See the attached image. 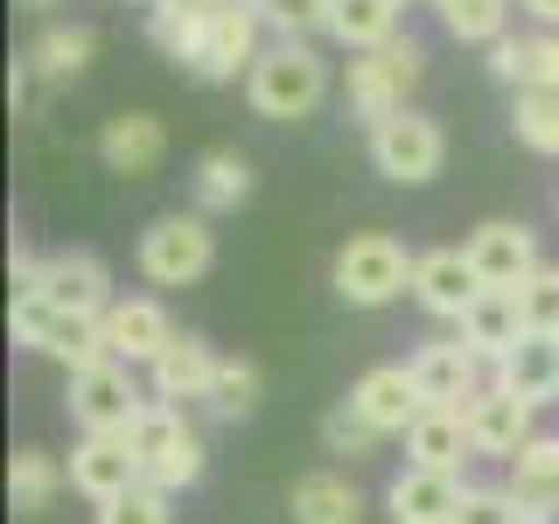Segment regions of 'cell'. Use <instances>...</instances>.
<instances>
[{"label":"cell","instance_id":"cell-16","mask_svg":"<svg viewBox=\"0 0 559 524\" xmlns=\"http://www.w3.org/2000/svg\"><path fill=\"white\" fill-rule=\"evenodd\" d=\"M349 406L371 419L378 433H399V441H406V427L427 413L419 406V384H413V364H371V371L349 384Z\"/></svg>","mask_w":559,"mask_h":524},{"label":"cell","instance_id":"cell-34","mask_svg":"<svg viewBox=\"0 0 559 524\" xmlns=\"http://www.w3.org/2000/svg\"><path fill=\"white\" fill-rule=\"evenodd\" d=\"M518 308H524V329H532V336H559V266H538L524 279Z\"/></svg>","mask_w":559,"mask_h":524},{"label":"cell","instance_id":"cell-1","mask_svg":"<svg viewBox=\"0 0 559 524\" xmlns=\"http://www.w3.org/2000/svg\"><path fill=\"white\" fill-rule=\"evenodd\" d=\"M127 448H133V462H140V483H154V489H189V483H203V433L182 419V406H162V398H147V413L127 427Z\"/></svg>","mask_w":559,"mask_h":524},{"label":"cell","instance_id":"cell-9","mask_svg":"<svg viewBox=\"0 0 559 524\" xmlns=\"http://www.w3.org/2000/svg\"><path fill=\"white\" fill-rule=\"evenodd\" d=\"M462 252H468V266H476V279L489 294H518L524 279L546 266V259H538V231H532V224H511V217L476 224Z\"/></svg>","mask_w":559,"mask_h":524},{"label":"cell","instance_id":"cell-22","mask_svg":"<svg viewBox=\"0 0 559 524\" xmlns=\"http://www.w3.org/2000/svg\"><path fill=\"white\" fill-rule=\"evenodd\" d=\"M476 454L462 413H419L406 427V468H433V476H462V462Z\"/></svg>","mask_w":559,"mask_h":524},{"label":"cell","instance_id":"cell-13","mask_svg":"<svg viewBox=\"0 0 559 524\" xmlns=\"http://www.w3.org/2000/svg\"><path fill=\"white\" fill-rule=\"evenodd\" d=\"M476 294H483V279H476V266H468L462 245H433V252H419V266H413V301L427 308V314L462 322V314L476 308Z\"/></svg>","mask_w":559,"mask_h":524},{"label":"cell","instance_id":"cell-12","mask_svg":"<svg viewBox=\"0 0 559 524\" xmlns=\"http://www.w3.org/2000/svg\"><path fill=\"white\" fill-rule=\"evenodd\" d=\"M35 294L63 314H105L112 308V273H105L98 252H49L43 273H35Z\"/></svg>","mask_w":559,"mask_h":524},{"label":"cell","instance_id":"cell-37","mask_svg":"<svg viewBox=\"0 0 559 524\" xmlns=\"http://www.w3.org/2000/svg\"><path fill=\"white\" fill-rule=\"evenodd\" d=\"M57 314H63V308H49L35 287H22V294L8 301V329H14V343H22V349H43V343H49V322H57Z\"/></svg>","mask_w":559,"mask_h":524},{"label":"cell","instance_id":"cell-11","mask_svg":"<svg viewBox=\"0 0 559 524\" xmlns=\"http://www.w3.org/2000/svg\"><path fill=\"white\" fill-rule=\"evenodd\" d=\"M217 371H224V357L203 336H189V329H182V336L147 364V398H162V406H189V398H203V406H210Z\"/></svg>","mask_w":559,"mask_h":524},{"label":"cell","instance_id":"cell-43","mask_svg":"<svg viewBox=\"0 0 559 524\" xmlns=\"http://www.w3.org/2000/svg\"><path fill=\"white\" fill-rule=\"evenodd\" d=\"M231 8H252V14H266V8H273V0H231Z\"/></svg>","mask_w":559,"mask_h":524},{"label":"cell","instance_id":"cell-14","mask_svg":"<svg viewBox=\"0 0 559 524\" xmlns=\"http://www.w3.org/2000/svg\"><path fill=\"white\" fill-rule=\"evenodd\" d=\"M63 468H70V489L92 497V503H112V497H127V489L140 483V462H133L127 433H84Z\"/></svg>","mask_w":559,"mask_h":524},{"label":"cell","instance_id":"cell-27","mask_svg":"<svg viewBox=\"0 0 559 524\" xmlns=\"http://www.w3.org/2000/svg\"><path fill=\"white\" fill-rule=\"evenodd\" d=\"M92 49H98V35L84 28V22H49L28 43V63H35V78H43V84H70L84 63H92Z\"/></svg>","mask_w":559,"mask_h":524},{"label":"cell","instance_id":"cell-31","mask_svg":"<svg viewBox=\"0 0 559 524\" xmlns=\"http://www.w3.org/2000/svg\"><path fill=\"white\" fill-rule=\"evenodd\" d=\"M259 384H266V378H259L252 357H224L217 392H210V413H217V419H245V413L259 406Z\"/></svg>","mask_w":559,"mask_h":524},{"label":"cell","instance_id":"cell-45","mask_svg":"<svg viewBox=\"0 0 559 524\" xmlns=\"http://www.w3.org/2000/svg\"><path fill=\"white\" fill-rule=\"evenodd\" d=\"M399 8H406V0H399Z\"/></svg>","mask_w":559,"mask_h":524},{"label":"cell","instance_id":"cell-17","mask_svg":"<svg viewBox=\"0 0 559 524\" xmlns=\"http://www.w3.org/2000/svg\"><path fill=\"white\" fill-rule=\"evenodd\" d=\"M175 336H182V329H175L168 308L147 301V294H133V301H112V308H105V349H112L119 364H154Z\"/></svg>","mask_w":559,"mask_h":524},{"label":"cell","instance_id":"cell-4","mask_svg":"<svg viewBox=\"0 0 559 524\" xmlns=\"http://www.w3.org/2000/svg\"><path fill=\"white\" fill-rule=\"evenodd\" d=\"M419 70H427V49H419L413 35H399V43H384V49H364V57H349L343 105L364 127H378V119L406 112V92L419 84Z\"/></svg>","mask_w":559,"mask_h":524},{"label":"cell","instance_id":"cell-39","mask_svg":"<svg viewBox=\"0 0 559 524\" xmlns=\"http://www.w3.org/2000/svg\"><path fill=\"white\" fill-rule=\"evenodd\" d=\"M538 84H546V92H559V28L538 35Z\"/></svg>","mask_w":559,"mask_h":524},{"label":"cell","instance_id":"cell-3","mask_svg":"<svg viewBox=\"0 0 559 524\" xmlns=\"http://www.w3.org/2000/svg\"><path fill=\"white\" fill-rule=\"evenodd\" d=\"M413 266H419V252H406L392 231H357L336 252L329 279H336V294L349 308H384L399 294H413Z\"/></svg>","mask_w":559,"mask_h":524},{"label":"cell","instance_id":"cell-28","mask_svg":"<svg viewBox=\"0 0 559 524\" xmlns=\"http://www.w3.org/2000/svg\"><path fill=\"white\" fill-rule=\"evenodd\" d=\"M245 196H252V162L238 147H210L197 162V210L217 217V210H238Z\"/></svg>","mask_w":559,"mask_h":524},{"label":"cell","instance_id":"cell-10","mask_svg":"<svg viewBox=\"0 0 559 524\" xmlns=\"http://www.w3.org/2000/svg\"><path fill=\"white\" fill-rule=\"evenodd\" d=\"M406 364H413V384H419V406H427V413H462L468 398L483 392V357L462 336L413 349Z\"/></svg>","mask_w":559,"mask_h":524},{"label":"cell","instance_id":"cell-23","mask_svg":"<svg viewBox=\"0 0 559 524\" xmlns=\"http://www.w3.org/2000/svg\"><path fill=\"white\" fill-rule=\"evenodd\" d=\"M497 392L524 398V406H546V398H559V336H524L511 357L497 364Z\"/></svg>","mask_w":559,"mask_h":524},{"label":"cell","instance_id":"cell-5","mask_svg":"<svg viewBox=\"0 0 559 524\" xmlns=\"http://www.w3.org/2000/svg\"><path fill=\"white\" fill-rule=\"evenodd\" d=\"M217 259V231H210L203 210H175V217H154L140 231V273L154 287H197Z\"/></svg>","mask_w":559,"mask_h":524},{"label":"cell","instance_id":"cell-41","mask_svg":"<svg viewBox=\"0 0 559 524\" xmlns=\"http://www.w3.org/2000/svg\"><path fill=\"white\" fill-rule=\"evenodd\" d=\"M524 14H532V22H546V28H559V0H518Z\"/></svg>","mask_w":559,"mask_h":524},{"label":"cell","instance_id":"cell-42","mask_svg":"<svg viewBox=\"0 0 559 524\" xmlns=\"http://www.w3.org/2000/svg\"><path fill=\"white\" fill-rule=\"evenodd\" d=\"M154 8H168V14H210V8H224V0H154Z\"/></svg>","mask_w":559,"mask_h":524},{"label":"cell","instance_id":"cell-15","mask_svg":"<svg viewBox=\"0 0 559 524\" xmlns=\"http://www.w3.org/2000/svg\"><path fill=\"white\" fill-rule=\"evenodd\" d=\"M532 413H538V406H524V398L497 392V384H483V392L462 406L476 454H497V462H518V454H524V441L538 433V427H532Z\"/></svg>","mask_w":559,"mask_h":524},{"label":"cell","instance_id":"cell-30","mask_svg":"<svg viewBox=\"0 0 559 524\" xmlns=\"http://www.w3.org/2000/svg\"><path fill=\"white\" fill-rule=\"evenodd\" d=\"M511 133H518L532 154H559V92H546V84L518 92V98H511Z\"/></svg>","mask_w":559,"mask_h":524},{"label":"cell","instance_id":"cell-2","mask_svg":"<svg viewBox=\"0 0 559 524\" xmlns=\"http://www.w3.org/2000/svg\"><path fill=\"white\" fill-rule=\"evenodd\" d=\"M245 98H252L259 119H280V127L308 119L329 98V63L308 43H273V49H259L252 78H245Z\"/></svg>","mask_w":559,"mask_h":524},{"label":"cell","instance_id":"cell-46","mask_svg":"<svg viewBox=\"0 0 559 524\" xmlns=\"http://www.w3.org/2000/svg\"><path fill=\"white\" fill-rule=\"evenodd\" d=\"M147 8H154V0H147Z\"/></svg>","mask_w":559,"mask_h":524},{"label":"cell","instance_id":"cell-7","mask_svg":"<svg viewBox=\"0 0 559 524\" xmlns=\"http://www.w3.org/2000/svg\"><path fill=\"white\" fill-rule=\"evenodd\" d=\"M63 406H70V419H78L84 433H127L133 419L147 413V398H140V384H133V364L105 357L92 371H70Z\"/></svg>","mask_w":559,"mask_h":524},{"label":"cell","instance_id":"cell-32","mask_svg":"<svg viewBox=\"0 0 559 524\" xmlns=\"http://www.w3.org/2000/svg\"><path fill=\"white\" fill-rule=\"evenodd\" d=\"M378 441H384V433H378V427H371V419H364L357 406H349V398L322 413V448H329V454H349V462H357V454H371Z\"/></svg>","mask_w":559,"mask_h":524},{"label":"cell","instance_id":"cell-35","mask_svg":"<svg viewBox=\"0 0 559 524\" xmlns=\"http://www.w3.org/2000/svg\"><path fill=\"white\" fill-rule=\"evenodd\" d=\"M329 8L336 0H273L266 28H280V43H308V35H329Z\"/></svg>","mask_w":559,"mask_h":524},{"label":"cell","instance_id":"cell-18","mask_svg":"<svg viewBox=\"0 0 559 524\" xmlns=\"http://www.w3.org/2000/svg\"><path fill=\"white\" fill-rule=\"evenodd\" d=\"M468 483L462 476H433V468H399L392 489H384V511L392 524H454Z\"/></svg>","mask_w":559,"mask_h":524},{"label":"cell","instance_id":"cell-20","mask_svg":"<svg viewBox=\"0 0 559 524\" xmlns=\"http://www.w3.org/2000/svg\"><path fill=\"white\" fill-rule=\"evenodd\" d=\"M454 329H462V343L476 349V357L489 364V371H497V364L511 357V349H518L524 336H532V329H524V308H518V294H489V287L476 294V308H468Z\"/></svg>","mask_w":559,"mask_h":524},{"label":"cell","instance_id":"cell-19","mask_svg":"<svg viewBox=\"0 0 559 524\" xmlns=\"http://www.w3.org/2000/svg\"><path fill=\"white\" fill-rule=\"evenodd\" d=\"M518 497L524 524H552L559 517V433H532L524 454L511 462V483H503Z\"/></svg>","mask_w":559,"mask_h":524},{"label":"cell","instance_id":"cell-44","mask_svg":"<svg viewBox=\"0 0 559 524\" xmlns=\"http://www.w3.org/2000/svg\"><path fill=\"white\" fill-rule=\"evenodd\" d=\"M28 8H49V0H28Z\"/></svg>","mask_w":559,"mask_h":524},{"label":"cell","instance_id":"cell-38","mask_svg":"<svg viewBox=\"0 0 559 524\" xmlns=\"http://www.w3.org/2000/svg\"><path fill=\"white\" fill-rule=\"evenodd\" d=\"M454 524H524V511H518L511 489L468 483V497H462V511H454Z\"/></svg>","mask_w":559,"mask_h":524},{"label":"cell","instance_id":"cell-24","mask_svg":"<svg viewBox=\"0 0 559 524\" xmlns=\"http://www.w3.org/2000/svg\"><path fill=\"white\" fill-rule=\"evenodd\" d=\"M287 511H294V524H357L364 497H357L349 476H336V468H314V476H294Z\"/></svg>","mask_w":559,"mask_h":524},{"label":"cell","instance_id":"cell-33","mask_svg":"<svg viewBox=\"0 0 559 524\" xmlns=\"http://www.w3.org/2000/svg\"><path fill=\"white\" fill-rule=\"evenodd\" d=\"M489 78L511 84V92H532L538 84V35H503V43H489Z\"/></svg>","mask_w":559,"mask_h":524},{"label":"cell","instance_id":"cell-25","mask_svg":"<svg viewBox=\"0 0 559 524\" xmlns=\"http://www.w3.org/2000/svg\"><path fill=\"white\" fill-rule=\"evenodd\" d=\"M63 483H70V468L49 448H14V462H8V503H14V517H43L49 503H57Z\"/></svg>","mask_w":559,"mask_h":524},{"label":"cell","instance_id":"cell-26","mask_svg":"<svg viewBox=\"0 0 559 524\" xmlns=\"http://www.w3.org/2000/svg\"><path fill=\"white\" fill-rule=\"evenodd\" d=\"M329 35H336L349 57L399 43V0H336L329 8Z\"/></svg>","mask_w":559,"mask_h":524},{"label":"cell","instance_id":"cell-36","mask_svg":"<svg viewBox=\"0 0 559 524\" xmlns=\"http://www.w3.org/2000/svg\"><path fill=\"white\" fill-rule=\"evenodd\" d=\"M98 524H168V489H154V483H133L127 497L98 503Z\"/></svg>","mask_w":559,"mask_h":524},{"label":"cell","instance_id":"cell-40","mask_svg":"<svg viewBox=\"0 0 559 524\" xmlns=\"http://www.w3.org/2000/svg\"><path fill=\"white\" fill-rule=\"evenodd\" d=\"M28 98H35V63L22 57V63L8 70V105H14V112H28Z\"/></svg>","mask_w":559,"mask_h":524},{"label":"cell","instance_id":"cell-6","mask_svg":"<svg viewBox=\"0 0 559 524\" xmlns=\"http://www.w3.org/2000/svg\"><path fill=\"white\" fill-rule=\"evenodd\" d=\"M448 162V133H441V119L433 112H392V119H378L371 127V168L384 175V182H433Z\"/></svg>","mask_w":559,"mask_h":524},{"label":"cell","instance_id":"cell-21","mask_svg":"<svg viewBox=\"0 0 559 524\" xmlns=\"http://www.w3.org/2000/svg\"><path fill=\"white\" fill-rule=\"evenodd\" d=\"M168 154V127L154 112H112L98 127V162L112 175H147Z\"/></svg>","mask_w":559,"mask_h":524},{"label":"cell","instance_id":"cell-8","mask_svg":"<svg viewBox=\"0 0 559 524\" xmlns=\"http://www.w3.org/2000/svg\"><path fill=\"white\" fill-rule=\"evenodd\" d=\"M259 22L266 14H252V8H210L203 14V28H197V49H189V70H197L203 84H238V70L252 78V63H259Z\"/></svg>","mask_w":559,"mask_h":524},{"label":"cell","instance_id":"cell-29","mask_svg":"<svg viewBox=\"0 0 559 524\" xmlns=\"http://www.w3.org/2000/svg\"><path fill=\"white\" fill-rule=\"evenodd\" d=\"M441 8V28L454 43H503L511 35V0H433Z\"/></svg>","mask_w":559,"mask_h":524}]
</instances>
